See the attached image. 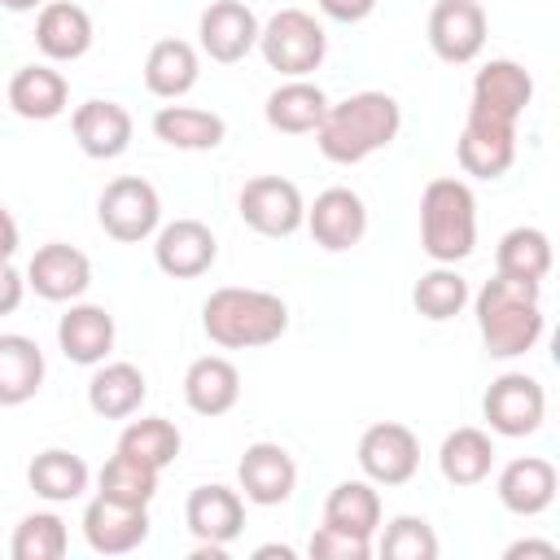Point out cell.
Segmentation results:
<instances>
[{"label":"cell","instance_id":"9","mask_svg":"<svg viewBox=\"0 0 560 560\" xmlns=\"http://www.w3.org/2000/svg\"><path fill=\"white\" fill-rule=\"evenodd\" d=\"M354 459L372 486H407L420 468V438L398 420H381L363 429Z\"/></svg>","mask_w":560,"mask_h":560},{"label":"cell","instance_id":"33","mask_svg":"<svg viewBox=\"0 0 560 560\" xmlns=\"http://www.w3.org/2000/svg\"><path fill=\"white\" fill-rule=\"evenodd\" d=\"M324 525H332L341 534H354V538H376V529H381L376 486L368 477L363 481H337L324 499Z\"/></svg>","mask_w":560,"mask_h":560},{"label":"cell","instance_id":"2","mask_svg":"<svg viewBox=\"0 0 560 560\" xmlns=\"http://www.w3.org/2000/svg\"><path fill=\"white\" fill-rule=\"evenodd\" d=\"M468 302L477 315V332L494 359H521L542 341L547 315H542V284L538 280L494 276Z\"/></svg>","mask_w":560,"mask_h":560},{"label":"cell","instance_id":"39","mask_svg":"<svg viewBox=\"0 0 560 560\" xmlns=\"http://www.w3.org/2000/svg\"><path fill=\"white\" fill-rule=\"evenodd\" d=\"M381 556H389V560H433L438 556V534L424 516H394L381 534Z\"/></svg>","mask_w":560,"mask_h":560},{"label":"cell","instance_id":"23","mask_svg":"<svg viewBox=\"0 0 560 560\" xmlns=\"http://www.w3.org/2000/svg\"><path fill=\"white\" fill-rule=\"evenodd\" d=\"M92 39V13L74 0H48L35 18V48L44 52V61H79L88 57Z\"/></svg>","mask_w":560,"mask_h":560},{"label":"cell","instance_id":"37","mask_svg":"<svg viewBox=\"0 0 560 560\" xmlns=\"http://www.w3.org/2000/svg\"><path fill=\"white\" fill-rule=\"evenodd\" d=\"M158 477H162L158 468H149V464H140V459L114 451V455L101 464V472H96V494L118 499V503L149 508L153 494H158Z\"/></svg>","mask_w":560,"mask_h":560},{"label":"cell","instance_id":"36","mask_svg":"<svg viewBox=\"0 0 560 560\" xmlns=\"http://www.w3.org/2000/svg\"><path fill=\"white\" fill-rule=\"evenodd\" d=\"M179 446H184V438H179V429L166 416L127 420V429L118 433V451L131 455V459H140V464H149V468H158V472L175 464Z\"/></svg>","mask_w":560,"mask_h":560},{"label":"cell","instance_id":"22","mask_svg":"<svg viewBox=\"0 0 560 560\" xmlns=\"http://www.w3.org/2000/svg\"><path fill=\"white\" fill-rule=\"evenodd\" d=\"M184 525H188V534L197 542H219V547L236 542L241 529H245V499H241V490L219 486V481L214 486H197L188 494V503H184Z\"/></svg>","mask_w":560,"mask_h":560},{"label":"cell","instance_id":"46","mask_svg":"<svg viewBox=\"0 0 560 560\" xmlns=\"http://www.w3.org/2000/svg\"><path fill=\"white\" fill-rule=\"evenodd\" d=\"M223 556H228V547H219V542H197L188 551V560H223Z\"/></svg>","mask_w":560,"mask_h":560},{"label":"cell","instance_id":"13","mask_svg":"<svg viewBox=\"0 0 560 560\" xmlns=\"http://www.w3.org/2000/svg\"><path fill=\"white\" fill-rule=\"evenodd\" d=\"M455 158H459V171L472 175V179L508 175L512 162H516V122H499V118H486V114L468 109L464 131L455 140Z\"/></svg>","mask_w":560,"mask_h":560},{"label":"cell","instance_id":"42","mask_svg":"<svg viewBox=\"0 0 560 560\" xmlns=\"http://www.w3.org/2000/svg\"><path fill=\"white\" fill-rule=\"evenodd\" d=\"M315 4H319V13H324L328 22H346V26L363 22V18L376 9V0H315Z\"/></svg>","mask_w":560,"mask_h":560},{"label":"cell","instance_id":"15","mask_svg":"<svg viewBox=\"0 0 560 560\" xmlns=\"http://www.w3.org/2000/svg\"><path fill=\"white\" fill-rule=\"evenodd\" d=\"M219 241L201 219H171L153 232V262L171 280H197L214 267Z\"/></svg>","mask_w":560,"mask_h":560},{"label":"cell","instance_id":"17","mask_svg":"<svg viewBox=\"0 0 560 560\" xmlns=\"http://www.w3.org/2000/svg\"><path fill=\"white\" fill-rule=\"evenodd\" d=\"M92 284V258L66 241H48L26 262V289L44 302H79Z\"/></svg>","mask_w":560,"mask_h":560},{"label":"cell","instance_id":"47","mask_svg":"<svg viewBox=\"0 0 560 560\" xmlns=\"http://www.w3.org/2000/svg\"><path fill=\"white\" fill-rule=\"evenodd\" d=\"M9 13H31V9H44L48 0H0Z\"/></svg>","mask_w":560,"mask_h":560},{"label":"cell","instance_id":"38","mask_svg":"<svg viewBox=\"0 0 560 560\" xmlns=\"http://www.w3.org/2000/svg\"><path fill=\"white\" fill-rule=\"evenodd\" d=\"M70 547L66 521L57 512H31L18 521L13 538H9V556L13 560H61Z\"/></svg>","mask_w":560,"mask_h":560},{"label":"cell","instance_id":"21","mask_svg":"<svg viewBox=\"0 0 560 560\" xmlns=\"http://www.w3.org/2000/svg\"><path fill=\"white\" fill-rule=\"evenodd\" d=\"M114 337H118L114 315L105 306H96V302H70L66 315L57 319V346L79 368L105 363L109 350H114Z\"/></svg>","mask_w":560,"mask_h":560},{"label":"cell","instance_id":"34","mask_svg":"<svg viewBox=\"0 0 560 560\" xmlns=\"http://www.w3.org/2000/svg\"><path fill=\"white\" fill-rule=\"evenodd\" d=\"M551 271V236L542 228H512L499 236L494 249V276L508 280H547Z\"/></svg>","mask_w":560,"mask_h":560},{"label":"cell","instance_id":"18","mask_svg":"<svg viewBox=\"0 0 560 560\" xmlns=\"http://www.w3.org/2000/svg\"><path fill=\"white\" fill-rule=\"evenodd\" d=\"M83 538L96 556H127L149 538V508L96 494L83 508Z\"/></svg>","mask_w":560,"mask_h":560},{"label":"cell","instance_id":"26","mask_svg":"<svg viewBox=\"0 0 560 560\" xmlns=\"http://www.w3.org/2000/svg\"><path fill=\"white\" fill-rule=\"evenodd\" d=\"M328 114V96L319 83L311 79H284L267 105H262V118L271 131H284V136H315V127L324 122Z\"/></svg>","mask_w":560,"mask_h":560},{"label":"cell","instance_id":"24","mask_svg":"<svg viewBox=\"0 0 560 560\" xmlns=\"http://www.w3.org/2000/svg\"><path fill=\"white\" fill-rule=\"evenodd\" d=\"M9 109L26 122H52L66 114L70 105V83L61 70H52L48 61H35V66H22L13 70L9 79V92H4Z\"/></svg>","mask_w":560,"mask_h":560},{"label":"cell","instance_id":"41","mask_svg":"<svg viewBox=\"0 0 560 560\" xmlns=\"http://www.w3.org/2000/svg\"><path fill=\"white\" fill-rule=\"evenodd\" d=\"M22 298H26V276L9 258V262H0V315H13L22 306Z\"/></svg>","mask_w":560,"mask_h":560},{"label":"cell","instance_id":"31","mask_svg":"<svg viewBox=\"0 0 560 560\" xmlns=\"http://www.w3.org/2000/svg\"><path fill=\"white\" fill-rule=\"evenodd\" d=\"M438 468L451 486H481L494 468V438L477 424H459L438 446Z\"/></svg>","mask_w":560,"mask_h":560},{"label":"cell","instance_id":"44","mask_svg":"<svg viewBox=\"0 0 560 560\" xmlns=\"http://www.w3.org/2000/svg\"><path fill=\"white\" fill-rule=\"evenodd\" d=\"M503 556H508V560H521V556H542V560H556V556H560V547H556V542H538V538H521V542H512Z\"/></svg>","mask_w":560,"mask_h":560},{"label":"cell","instance_id":"19","mask_svg":"<svg viewBox=\"0 0 560 560\" xmlns=\"http://www.w3.org/2000/svg\"><path fill=\"white\" fill-rule=\"evenodd\" d=\"M556 464L542 455H516L494 477V494L512 516H542L556 503Z\"/></svg>","mask_w":560,"mask_h":560},{"label":"cell","instance_id":"29","mask_svg":"<svg viewBox=\"0 0 560 560\" xmlns=\"http://www.w3.org/2000/svg\"><path fill=\"white\" fill-rule=\"evenodd\" d=\"M44 350L26 332H0V407H22L44 385Z\"/></svg>","mask_w":560,"mask_h":560},{"label":"cell","instance_id":"40","mask_svg":"<svg viewBox=\"0 0 560 560\" xmlns=\"http://www.w3.org/2000/svg\"><path fill=\"white\" fill-rule=\"evenodd\" d=\"M306 551H311V560H368L372 556V538H354V534H341V529L319 521V529L311 534Z\"/></svg>","mask_w":560,"mask_h":560},{"label":"cell","instance_id":"35","mask_svg":"<svg viewBox=\"0 0 560 560\" xmlns=\"http://www.w3.org/2000/svg\"><path fill=\"white\" fill-rule=\"evenodd\" d=\"M468 280L451 267V262H433L420 280H416V289H411V306L424 315V319H433V324H446V319H455L464 306H468Z\"/></svg>","mask_w":560,"mask_h":560},{"label":"cell","instance_id":"12","mask_svg":"<svg viewBox=\"0 0 560 560\" xmlns=\"http://www.w3.org/2000/svg\"><path fill=\"white\" fill-rule=\"evenodd\" d=\"M236 490L245 503L280 508L298 490V464L280 442H249L236 464Z\"/></svg>","mask_w":560,"mask_h":560},{"label":"cell","instance_id":"28","mask_svg":"<svg viewBox=\"0 0 560 560\" xmlns=\"http://www.w3.org/2000/svg\"><path fill=\"white\" fill-rule=\"evenodd\" d=\"M144 394H149L144 372L136 363H122V359L96 363V372L88 381V407L101 420H127V416H136L140 402H144Z\"/></svg>","mask_w":560,"mask_h":560},{"label":"cell","instance_id":"27","mask_svg":"<svg viewBox=\"0 0 560 560\" xmlns=\"http://www.w3.org/2000/svg\"><path fill=\"white\" fill-rule=\"evenodd\" d=\"M153 136L171 149L184 153H210L228 140V122L214 109H197V105H162L153 114Z\"/></svg>","mask_w":560,"mask_h":560},{"label":"cell","instance_id":"32","mask_svg":"<svg viewBox=\"0 0 560 560\" xmlns=\"http://www.w3.org/2000/svg\"><path fill=\"white\" fill-rule=\"evenodd\" d=\"M88 481H92V468L83 464V455L61 451V446H48V451H39L26 464V486L39 499H48V503H74V499H83Z\"/></svg>","mask_w":560,"mask_h":560},{"label":"cell","instance_id":"3","mask_svg":"<svg viewBox=\"0 0 560 560\" xmlns=\"http://www.w3.org/2000/svg\"><path fill=\"white\" fill-rule=\"evenodd\" d=\"M201 328L223 350H258L289 332V306L280 293L223 284L201 302Z\"/></svg>","mask_w":560,"mask_h":560},{"label":"cell","instance_id":"7","mask_svg":"<svg viewBox=\"0 0 560 560\" xmlns=\"http://www.w3.org/2000/svg\"><path fill=\"white\" fill-rule=\"evenodd\" d=\"M481 416L499 438H534L547 420V389L529 372H503L490 381Z\"/></svg>","mask_w":560,"mask_h":560},{"label":"cell","instance_id":"14","mask_svg":"<svg viewBox=\"0 0 560 560\" xmlns=\"http://www.w3.org/2000/svg\"><path fill=\"white\" fill-rule=\"evenodd\" d=\"M529 101H534V79L512 57H490L472 74V101H468L472 114H486V118H499V122H521Z\"/></svg>","mask_w":560,"mask_h":560},{"label":"cell","instance_id":"8","mask_svg":"<svg viewBox=\"0 0 560 560\" xmlns=\"http://www.w3.org/2000/svg\"><path fill=\"white\" fill-rule=\"evenodd\" d=\"M236 210L245 219V228H254L258 236H293L302 223H306V201H302V188L284 175H254L245 179L241 197H236Z\"/></svg>","mask_w":560,"mask_h":560},{"label":"cell","instance_id":"6","mask_svg":"<svg viewBox=\"0 0 560 560\" xmlns=\"http://www.w3.org/2000/svg\"><path fill=\"white\" fill-rule=\"evenodd\" d=\"M96 223L118 245H140L162 228V197L140 175H118L96 197Z\"/></svg>","mask_w":560,"mask_h":560},{"label":"cell","instance_id":"30","mask_svg":"<svg viewBox=\"0 0 560 560\" xmlns=\"http://www.w3.org/2000/svg\"><path fill=\"white\" fill-rule=\"evenodd\" d=\"M201 79V52L188 39H158L144 57V88L162 101H179Z\"/></svg>","mask_w":560,"mask_h":560},{"label":"cell","instance_id":"11","mask_svg":"<svg viewBox=\"0 0 560 560\" xmlns=\"http://www.w3.org/2000/svg\"><path fill=\"white\" fill-rule=\"evenodd\" d=\"M258 31L262 22L245 0H210L197 18V44L219 66L245 61L258 48Z\"/></svg>","mask_w":560,"mask_h":560},{"label":"cell","instance_id":"45","mask_svg":"<svg viewBox=\"0 0 560 560\" xmlns=\"http://www.w3.org/2000/svg\"><path fill=\"white\" fill-rule=\"evenodd\" d=\"M271 556L293 560V547H284V542H262V547H254V560H271Z\"/></svg>","mask_w":560,"mask_h":560},{"label":"cell","instance_id":"10","mask_svg":"<svg viewBox=\"0 0 560 560\" xmlns=\"http://www.w3.org/2000/svg\"><path fill=\"white\" fill-rule=\"evenodd\" d=\"M486 9L481 0H438L429 9V48L446 66H468L486 48Z\"/></svg>","mask_w":560,"mask_h":560},{"label":"cell","instance_id":"43","mask_svg":"<svg viewBox=\"0 0 560 560\" xmlns=\"http://www.w3.org/2000/svg\"><path fill=\"white\" fill-rule=\"evenodd\" d=\"M18 245H22V232H18V219L4 210V201H0V262H9L13 254H18Z\"/></svg>","mask_w":560,"mask_h":560},{"label":"cell","instance_id":"1","mask_svg":"<svg viewBox=\"0 0 560 560\" xmlns=\"http://www.w3.org/2000/svg\"><path fill=\"white\" fill-rule=\"evenodd\" d=\"M402 131V105L389 92H354L346 101H328L324 122L315 127V144L328 162L354 166L372 153L389 149Z\"/></svg>","mask_w":560,"mask_h":560},{"label":"cell","instance_id":"4","mask_svg":"<svg viewBox=\"0 0 560 560\" xmlns=\"http://www.w3.org/2000/svg\"><path fill=\"white\" fill-rule=\"evenodd\" d=\"M420 249L433 262H464L477 249V197L464 179L438 175L420 192Z\"/></svg>","mask_w":560,"mask_h":560},{"label":"cell","instance_id":"20","mask_svg":"<svg viewBox=\"0 0 560 560\" xmlns=\"http://www.w3.org/2000/svg\"><path fill=\"white\" fill-rule=\"evenodd\" d=\"M70 131H74V140H79V149H83L88 158H96V162H114V158L127 153L136 122H131L127 105L92 96V101L74 105V114H70Z\"/></svg>","mask_w":560,"mask_h":560},{"label":"cell","instance_id":"5","mask_svg":"<svg viewBox=\"0 0 560 560\" xmlns=\"http://www.w3.org/2000/svg\"><path fill=\"white\" fill-rule=\"evenodd\" d=\"M258 52L262 61L284 74V79H306L311 70H319L324 52H328V35L315 22V13L306 9H280L262 22L258 31Z\"/></svg>","mask_w":560,"mask_h":560},{"label":"cell","instance_id":"25","mask_svg":"<svg viewBox=\"0 0 560 560\" xmlns=\"http://www.w3.org/2000/svg\"><path fill=\"white\" fill-rule=\"evenodd\" d=\"M184 402L188 411L214 420V416H228L236 402H241V372L232 359L223 354H201L188 363L184 372Z\"/></svg>","mask_w":560,"mask_h":560},{"label":"cell","instance_id":"16","mask_svg":"<svg viewBox=\"0 0 560 560\" xmlns=\"http://www.w3.org/2000/svg\"><path fill=\"white\" fill-rule=\"evenodd\" d=\"M319 249L328 254H341V249H354L363 236H368V206L354 188H324L311 206H306V223H302Z\"/></svg>","mask_w":560,"mask_h":560}]
</instances>
